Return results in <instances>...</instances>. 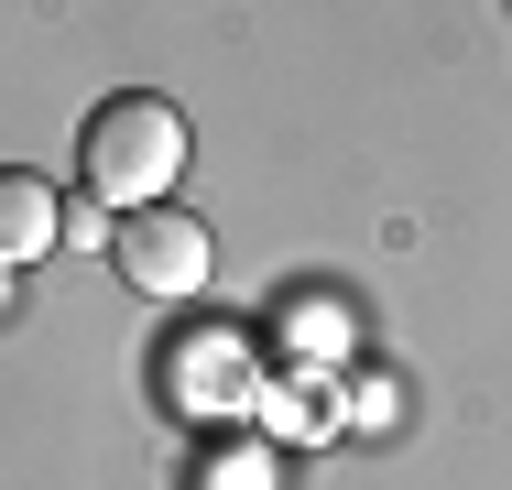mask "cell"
<instances>
[{"mask_svg": "<svg viewBox=\"0 0 512 490\" xmlns=\"http://www.w3.org/2000/svg\"><path fill=\"white\" fill-rule=\"evenodd\" d=\"M186 109L175 98H153V88H120L88 109V131H77V175H88V196L99 207H164L175 196V175H186Z\"/></svg>", "mask_w": 512, "mask_h": 490, "instance_id": "cell-1", "label": "cell"}, {"mask_svg": "<svg viewBox=\"0 0 512 490\" xmlns=\"http://www.w3.org/2000/svg\"><path fill=\"white\" fill-rule=\"evenodd\" d=\"M164 403L175 414H207V425H240L251 414V392H262V349H251V327H229V316H197V327H175L164 338Z\"/></svg>", "mask_w": 512, "mask_h": 490, "instance_id": "cell-2", "label": "cell"}, {"mask_svg": "<svg viewBox=\"0 0 512 490\" xmlns=\"http://www.w3.org/2000/svg\"><path fill=\"white\" fill-rule=\"evenodd\" d=\"M109 262H120V284L142 294V305H197L207 273H218V240H207V218H186V207L164 196V207H131V218H120Z\"/></svg>", "mask_w": 512, "mask_h": 490, "instance_id": "cell-3", "label": "cell"}, {"mask_svg": "<svg viewBox=\"0 0 512 490\" xmlns=\"http://www.w3.org/2000/svg\"><path fill=\"white\" fill-rule=\"evenodd\" d=\"M251 425H262L273 447H316V436H338V371H262Z\"/></svg>", "mask_w": 512, "mask_h": 490, "instance_id": "cell-4", "label": "cell"}, {"mask_svg": "<svg viewBox=\"0 0 512 490\" xmlns=\"http://www.w3.org/2000/svg\"><path fill=\"white\" fill-rule=\"evenodd\" d=\"M55 240H66V196H55V175L0 164V262L22 273V262H44Z\"/></svg>", "mask_w": 512, "mask_h": 490, "instance_id": "cell-5", "label": "cell"}, {"mask_svg": "<svg viewBox=\"0 0 512 490\" xmlns=\"http://www.w3.org/2000/svg\"><path fill=\"white\" fill-rule=\"evenodd\" d=\"M197 490H284V447L262 425H218L197 447Z\"/></svg>", "mask_w": 512, "mask_h": 490, "instance_id": "cell-6", "label": "cell"}, {"mask_svg": "<svg viewBox=\"0 0 512 490\" xmlns=\"http://www.w3.org/2000/svg\"><path fill=\"white\" fill-rule=\"evenodd\" d=\"M349 349H360V327H349L338 294H284V360L295 371H338Z\"/></svg>", "mask_w": 512, "mask_h": 490, "instance_id": "cell-7", "label": "cell"}, {"mask_svg": "<svg viewBox=\"0 0 512 490\" xmlns=\"http://www.w3.org/2000/svg\"><path fill=\"white\" fill-rule=\"evenodd\" d=\"M393 414H404V392L382 382V371H371V382L349 392V425H360V436H393Z\"/></svg>", "mask_w": 512, "mask_h": 490, "instance_id": "cell-8", "label": "cell"}, {"mask_svg": "<svg viewBox=\"0 0 512 490\" xmlns=\"http://www.w3.org/2000/svg\"><path fill=\"white\" fill-rule=\"evenodd\" d=\"M66 240H77V251H109V240H120V207L77 196V207H66Z\"/></svg>", "mask_w": 512, "mask_h": 490, "instance_id": "cell-9", "label": "cell"}, {"mask_svg": "<svg viewBox=\"0 0 512 490\" xmlns=\"http://www.w3.org/2000/svg\"><path fill=\"white\" fill-rule=\"evenodd\" d=\"M0 316H11V262H0Z\"/></svg>", "mask_w": 512, "mask_h": 490, "instance_id": "cell-10", "label": "cell"}]
</instances>
